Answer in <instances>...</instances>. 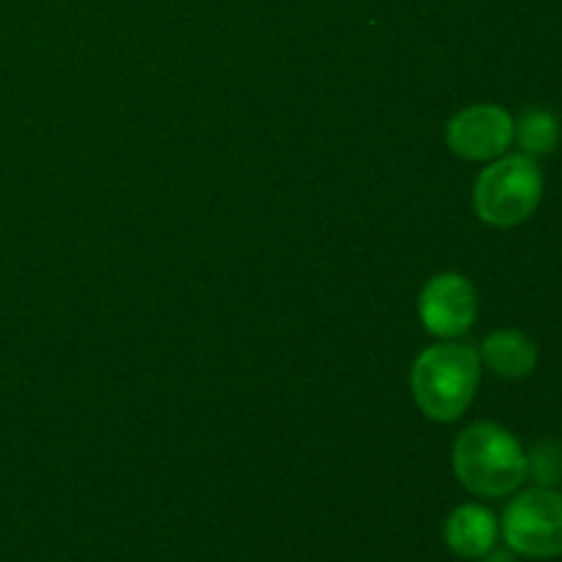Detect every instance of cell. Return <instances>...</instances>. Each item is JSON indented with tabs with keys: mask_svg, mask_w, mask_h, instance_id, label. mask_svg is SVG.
Listing matches in <instances>:
<instances>
[{
	"mask_svg": "<svg viewBox=\"0 0 562 562\" xmlns=\"http://www.w3.org/2000/svg\"><path fill=\"white\" fill-rule=\"evenodd\" d=\"M527 475L541 486H558L562 483V442L558 439H543L527 453Z\"/></svg>",
	"mask_w": 562,
	"mask_h": 562,
	"instance_id": "obj_10",
	"label": "cell"
},
{
	"mask_svg": "<svg viewBox=\"0 0 562 562\" xmlns=\"http://www.w3.org/2000/svg\"><path fill=\"white\" fill-rule=\"evenodd\" d=\"M453 470L467 492L499 499L527 481V453L508 428L497 423H475L456 439Z\"/></svg>",
	"mask_w": 562,
	"mask_h": 562,
	"instance_id": "obj_1",
	"label": "cell"
},
{
	"mask_svg": "<svg viewBox=\"0 0 562 562\" xmlns=\"http://www.w3.org/2000/svg\"><path fill=\"white\" fill-rule=\"evenodd\" d=\"M499 521L483 505H461L445 521V543L464 560H481L497 547Z\"/></svg>",
	"mask_w": 562,
	"mask_h": 562,
	"instance_id": "obj_7",
	"label": "cell"
},
{
	"mask_svg": "<svg viewBox=\"0 0 562 562\" xmlns=\"http://www.w3.org/2000/svg\"><path fill=\"white\" fill-rule=\"evenodd\" d=\"M499 532L510 552L521 558H562V494L549 486L521 492L505 508Z\"/></svg>",
	"mask_w": 562,
	"mask_h": 562,
	"instance_id": "obj_4",
	"label": "cell"
},
{
	"mask_svg": "<svg viewBox=\"0 0 562 562\" xmlns=\"http://www.w3.org/2000/svg\"><path fill=\"white\" fill-rule=\"evenodd\" d=\"M481 355L464 344H439L423 351L412 366V393L426 417L459 420L475 401L481 382Z\"/></svg>",
	"mask_w": 562,
	"mask_h": 562,
	"instance_id": "obj_2",
	"label": "cell"
},
{
	"mask_svg": "<svg viewBox=\"0 0 562 562\" xmlns=\"http://www.w3.org/2000/svg\"><path fill=\"white\" fill-rule=\"evenodd\" d=\"M481 362L503 379H525L536 371L538 346L519 329H499L483 340Z\"/></svg>",
	"mask_w": 562,
	"mask_h": 562,
	"instance_id": "obj_8",
	"label": "cell"
},
{
	"mask_svg": "<svg viewBox=\"0 0 562 562\" xmlns=\"http://www.w3.org/2000/svg\"><path fill=\"white\" fill-rule=\"evenodd\" d=\"M481 562H516V558L510 552H497V549H492L488 554H483Z\"/></svg>",
	"mask_w": 562,
	"mask_h": 562,
	"instance_id": "obj_11",
	"label": "cell"
},
{
	"mask_svg": "<svg viewBox=\"0 0 562 562\" xmlns=\"http://www.w3.org/2000/svg\"><path fill=\"white\" fill-rule=\"evenodd\" d=\"M514 140H519L521 151L527 157H543L552 154L560 143V121L558 115L543 108H532L516 121Z\"/></svg>",
	"mask_w": 562,
	"mask_h": 562,
	"instance_id": "obj_9",
	"label": "cell"
},
{
	"mask_svg": "<svg viewBox=\"0 0 562 562\" xmlns=\"http://www.w3.org/2000/svg\"><path fill=\"white\" fill-rule=\"evenodd\" d=\"M543 198V176L536 157L510 154L497 157L475 181V212L494 228H514L538 212Z\"/></svg>",
	"mask_w": 562,
	"mask_h": 562,
	"instance_id": "obj_3",
	"label": "cell"
},
{
	"mask_svg": "<svg viewBox=\"0 0 562 562\" xmlns=\"http://www.w3.org/2000/svg\"><path fill=\"white\" fill-rule=\"evenodd\" d=\"M516 121L499 104H470L448 121L450 151L464 159H497L514 143Z\"/></svg>",
	"mask_w": 562,
	"mask_h": 562,
	"instance_id": "obj_5",
	"label": "cell"
},
{
	"mask_svg": "<svg viewBox=\"0 0 562 562\" xmlns=\"http://www.w3.org/2000/svg\"><path fill=\"white\" fill-rule=\"evenodd\" d=\"M477 294L459 272L434 274L420 291V322L437 338H459L475 324Z\"/></svg>",
	"mask_w": 562,
	"mask_h": 562,
	"instance_id": "obj_6",
	"label": "cell"
}]
</instances>
